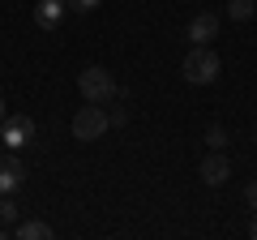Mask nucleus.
Wrapping results in <instances>:
<instances>
[{"label":"nucleus","instance_id":"nucleus-1","mask_svg":"<svg viewBox=\"0 0 257 240\" xmlns=\"http://www.w3.org/2000/svg\"><path fill=\"white\" fill-rule=\"evenodd\" d=\"M219 69H223V60H219V52L210 43H193L184 52V60H180V73H184L189 86H210L219 77Z\"/></svg>","mask_w":257,"mask_h":240},{"label":"nucleus","instance_id":"nucleus-2","mask_svg":"<svg viewBox=\"0 0 257 240\" xmlns=\"http://www.w3.org/2000/svg\"><path fill=\"white\" fill-rule=\"evenodd\" d=\"M77 90H82V99H86V103H103V107H107L111 99H120L116 77H111V69H103V65L82 69V73H77Z\"/></svg>","mask_w":257,"mask_h":240},{"label":"nucleus","instance_id":"nucleus-3","mask_svg":"<svg viewBox=\"0 0 257 240\" xmlns=\"http://www.w3.org/2000/svg\"><path fill=\"white\" fill-rule=\"evenodd\" d=\"M107 129H111V120H107V107H103V103L77 107V116H73V138L77 142H99Z\"/></svg>","mask_w":257,"mask_h":240},{"label":"nucleus","instance_id":"nucleus-4","mask_svg":"<svg viewBox=\"0 0 257 240\" xmlns=\"http://www.w3.org/2000/svg\"><path fill=\"white\" fill-rule=\"evenodd\" d=\"M30 142H35V120L22 116V111H5V120H0V146L22 150Z\"/></svg>","mask_w":257,"mask_h":240},{"label":"nucleus","instance_id":"nucleus-5","mask_svg":"<svg viewBox=\"0 0 257 240\" xmlns=\"http://www.w3.org/2000/svg\"><path fill=\"white\" fill-rule=\"evenodd\" d=\"M197 176H202V185H210V189L227 185V180H231V159L223 155V150H210V155L197 163Z\"/></svg>","mask_w":257,"mask_h":240},{"label":"nucleus","instance_id":"nucleus-6","mask_svg":"<svg viewBox=\"0 0 257 240\" xmlns=\"http://www.w3.org/2000/svg\"><path fill=\"white\" fill-rule=\"evenodd\" d=\"M22 180H26V163L18 155H0V193H13Z\"/></svg>","mask_w":257,"mask_h":240},{"label":"nucleus","instance_id":"nucleus-7","mask_svg":"<svg viewBox=\"0 0 257 240\" xmlns=\"http://www.w3.org/2000/svg\"><path fill=\"white\" fill-rule=\"evenodd\" d=\"M64 9H69L64 0H39L35 5V26L39 30H56L64 22Z\"/></svg>","mask_w":257,"mask_h":240},{"label":"nucleus","instance_id":"nucleus-8","mask_svg":"<svg viewBox=\"0 0 257 240\" xmlns=\"http://www.w3.org/2000/svg\"><path fill=\"white\" fill-rule=\"evenodd\" d=\"M214 35H219V13H197V18L189 22V39L193 43H210Z\"/></svg>","mask_w":257,"mask_h":240},{"label":"nucleus","instance_id":"nucleus-9","mask_svg":"<svg viewBox=\"0 0 257 240\" xmlns=\"http://www.w3.org/2000/svg\"><path fill=\"white\" fill-rule=\"evenodd\" d=\"M13 236L18 240H52L56 231H52V223H43V219H22L18 227H13Z\"/></svg>","mask_w":257,"mask_h":240},{"label":"nucleus","instance_id":"nucleus-10","mask_svg":"<svg viewBox=\"0 0 257 240\" xmlns=\"http://www.w3.org/2000/svg\"><path fill=\"white\" fill-rule=\"evenodd\" d=\"M227 18H231V22L257 18V0H231V5H227Z\"/></svg>","mask_w":257,"mask_h":240},{"label":"nucleus","instance_id":"nucleus-11","mask_svg":"<svg viewBox=\"0 0 257 240\" xmlns=\"http://www.w3.org/2000/svg\"><path fill=\"white\" fill-rule=\"evenodd\" d=\"M206 146L223 150V146H227V129H223V125H210V129H206Z\"/></svg>","mask_w":257,"mask_h":240},{"label":"nucleus","instance_id":"nucleus-12","mask_svg":"<svg viewBox=\"0 0 257 240\" xmlns=\"http://www.w3.org/2000/svg\"><path fill=\"white\" fill-rule=\"evenodd\" d=\"M0 223H5V227H9V223H18V206L9 202V193L0 197Z\"/></svg>","mask_w":257,"mask_h":240},{"label":"nucleus","instance_id":"nucleus-13","mask_svg":"<svg viewBox=\"0 0 257 240\" xmlns=\"http://www.w3.org/2000/svg\"><path fill=\"white\" fill-rule=\"evenodd\" d=\"M64 5H69L73 13H94V9L103 5V0H64Z\"/></svg>","mask_w":257,"mask_h":240},{"label":"nucleus","instance_id":"nucleus-14","mask_svg":"<svg viewBox=\"0 0 257 240\" xmlns=\"http://www.w3.org/2000/svg\"><path fill=\"white\" fill-rule=\"evenodd\" d=\"M107 120H111V129H124V125H128V107H111Z\"/></svg>","mask_w":257,"mask_h":240},{"label":"nucleus","instance_id":"nucleus-15","mask_svg":"<svg viewBox=\"0 0 257 240\" xmlns=\"http://www.w3.org/2000/svg\"><path fill=\"white\" fill-rule=\"evenodd\" d=\"M244 202H248V210H257V180L244 185Z\"/></svg>","mask_w":257,"mask_h":240},{"label":"nucleus","instance_id":"nucleus-16","mask_svg":"<svg viewBox=\"0 0 257 240\" xmlns=\"http://www.w3.org/2000/svg\"><path fill=\"white\" fill-rule=\"evenodd\" d=\"M248 236L257 240V210H253V223H248Z\"/></svg>","mask_w":257,"mask_h":240},{"label":"nucleus","instance_id":"nucleus-17","mask_svg":"<svg viewBox=\"0 0 257 240\" xmlns=\"http://www.w3.org/2000/svg\"><path fill=\"white\" fill-rule=\"evenodd\" d=\"M0 120H5V99H0Z\"/></svg>","mask_w":257,"mask_h":240}]
</instances>
